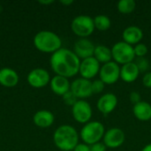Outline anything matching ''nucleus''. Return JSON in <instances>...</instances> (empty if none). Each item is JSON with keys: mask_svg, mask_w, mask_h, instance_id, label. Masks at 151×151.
Here are the masks:
<instances>
[{"mask_svg": "<svg viewBox=\"0 0 151 151\" xmlns=\"http://www.w3.org/2000/svg\"><path fill=\"white\" fill-rule=\"evenodd\" d=\"M105 134V128L104 124L99 121H89L85 124L81 130L80 137L83 143H86L89 146L100 142Z\"/></svg>", "mask_w": 151, "mask_h": 151, "instance_id": "20e7f679", "label": "nucleus"}, {"mask_svg": "<svg viewBox=\"0 0 151 151\" xmlns=\"http://www.w3.org/2000/svg\"><path fill=\"white\" fill-rule=\"evenodd\" d=\"M71 29L80 38H88L96 29L94 19L85 14L78 15L72 20Z\"/></svg>", "mask_w": 151, "mask_h": 151, "instance_id": "39448f33", "label": "nucleus"}, {"mask_svg": "<svg viewBox=\"0 0 151 151\" xmlns=\"http://www.w3.org/2000/svg\"><path fill=\"white\" fill-rule=\"evenodd\" d=\"M112 59L117 64L125 65L127 63L134 62L135 59V54L134 47L124 41L116 42L111 48Z\"/></svg>", "mask_w": 151, "mask_h": 151, "instance_id": "423d86ee", "label": "nucleus"}, {"mask_svg": "<svg viewBox=\"0 0 151 151\" xmlns=\"http://www.w3.org/2000/svg\"><path fill=\"white\" fill-rule=\"evenodd\" d=\"M94 58L100 63V64H106L112 59L111 49L105 45H97L96 46Z\"/></svg>", "mask_w": 151, "mask_h": 151, "instance_id": "412c9836", "label": "nucleus"}, {"mask_svg": "<svg viewBox=\"0 0 151 151\" xmlns=\"http://www.w3.org/2000/svg\"><path fill=\"white\" fill-rule=\"evenodd\" d=\"M134 117L140 121H149L151 119V104L148 102L141 101L133 107Z\"/></svg>", "mask_w": 151, "mask_h": 151, "instance_id": "aec40b11", "label": "nucleus"}, {"mask_svg": "<svg viewBox=\"0 0 151 151\" xmlns=\"http://www.w3.org/2000/svg\"><path fill=\"white\" fill-rule=\"evenodd\" d=\"M73 151H90V146L86 143H78Z\"/></svg>", "mask_w": 151, "mask_h": 151, "instance_id": "7c9ffc66", "label": "nucleus"}, {"mask_svg": "<svg viewBox=\"0 0 151 151\" xmlns=\"http://www.w3.org/2000/svg\"><path fill=\"white\" fill-rule=\"evenodd\" d=\"M80 134L77 130L70 125L59 126L54 132L53 142L56 147L61 151H73L79 143Z\"/></svg>", "mask_w": 151, "mask_h": 151, "instance_id": "f03ea898", "label": "nucleus"}, {"mask_svg": "<svg viewBox=\"0 0 151 151\" xmlns=\"http://www.w3.org/2000/svg\"><path fill=\"white\" fill-rule=\"evenodd\" d=\"M134 50L135 58H144L147 55L149 50L146 44L140 42L134 47Z\"/></svg>", "mask_w": 151, "mask_h": 151, "instance_id": "393cba45", "label": "nucleus"}, {"mask_svg": "<svg viewBox=\"0 0 151 151\" xmlns=\"http://www.w3.org/2000/svg\"><path fill=\"white\" fill-rule=\"evenodd\" d=\"M28 84L35 88H42L46 87L50 82V75L46 69L35 68L27 74Z\"/></svg>", "mask_w": 151, "mask_h": 151, "instance_id": "9d476101", "label": "nucleus"}, {"mask_svg": "<svg viewBox=\"0 0 151 151\" xmlns=\"http://www.w3.org/2000/svg\"><path fill=\"white\" fill-rule=\"evenodd\" d=\"M60 3L62 4H64V5H70V4H72L73 3V0H61L60 1Z\"/></svg>", "mask_w": 151, "mask_h": 151, "instance_id": "2f4dec72", "label": "nucleus"}, {"mask_svg": "<svg viewBox=\"0 0 151 151\" xmlns=\"http://www.w3.org/2000/svg\"><path fill=\"white\" fill-rule=\"evenodd\" d=\"M94 24L96 29L99 31H107L111 26V21L108 16L104 14H99L94 18Z\"/></svg>", "mask_w": 151, "mask_h": 151, "instance_id": "4be33fe9", "label": "nucleus"}, {"mask_svg": "<svg viewBox=\"0 0 151 151\" xmlns=\"http://www.w3.org/2000/svg\"><path fill=\"white\" fill-rule=\"evenodd\" d=\"M118 105V97L113 93L104 94L97 101V110L104 115H109L111 113Z\"/></svg>", "mask_w": 151, "mask_h": 151, "instance_id": "4468645a", "label": "nucleus"}, {"mask_svg": "<svg viewBox=\"0 0 151 151\" xmlns=\"http://www.w3.org/2000/svg\"><path fill=\"white\" fill-rule=\"evenodd\" d=\"M34 45L41 52L53 54L62 48V41L56 33L42 30L35 35Z\"/></svg>", "mask_w": 151, "mask_h": 151, "instance_id": "7ed1b4c3", "label": "nucleus"}, {"mask_svg": "<svg viewBox=\"0 0 151 151\" xmlns=\"http://www.w3.org/2000/svg\"><path fill=\"white\" fill-rule=\"evenodd\" d=\"M70 90L79 100H84L93 95L92 81L84 78L75 79L71 82Z\"/></svg>", "mask_w": 151, "mask_h": 151, "instance_id": "1a4fd4ad", "label": "nucleus"}, {"mask_svg": "<svg viewBox=\"0 0 151 151\" xmlns=\"http://www.w3.org/2000/svg\"><path fill=\"white\" fill-rule=\"evenodd\" d=\"M142 84L144 85V87L151 88V72H148L143 75Z\"/></svg>", "mask_w": 151, "mask_h": 151, "instance_id": "c756f323", "label": "nucleus"}, {"mask_svg": "<svg viewBox=\"0 0 151 151\" xmlns=\"http://www.w3.org/2000/svg\"><path fill=\"white\" fill-rule=\"evenodd\" d=\"M142 151H151V143L147 144L146 146H144L143 149L142 150Z\"/></svg>", "mask_w": 151, "mask_h": 151, "instance_id": "72a5a7b5", "label": "nucleus"}, {"mask_svg": "<svg viewBox=\"0 0 151 151\" xmlns=\"http://www.w3.org/2000/svg\"><path fill=\"white\" fill-rule=\"evenodd\" d=\"M140 71L134 62L127 63L120 67V79L127 82L132 83L139 77Z\"/></svg>", "mask_w": 151, "mask_h": 151, "instance_id": "a211bd4d", "label": "nucleus"}, {"mask_svg": "<svg viewBox=\"0 0 151 151\" xmlns=\"http://www.w3.org/2000/svg\"><path fill=\"white\" fill-rule=\"evenodd\" d=\"M93 114L90 104L86 100H78L72 107V115L80 124H87L91 120Z\"/></svg>", "mask_w": 151, "mask_h": 151, "instance_id": "6e6552de", "label": "nucleus"}, {"mask_svg": "<svg viewBox=\"0 0 151 151\" xmlns=\"http://www.w3.org/2000/svg\"><path fill=\"white\" fill-rule=\"evenodd\" d=\"M134 62L137 65L140 73H148V71L150 67V64L145 57L144 58H136Z\"/></svg>", "mask_w": 151, "mask_h": 151, "instance_id": "b1692460", "label": "nucleus"}, {"mask_svg": "<svg viewBox=\"0 0 151 151\" xmlns=\"http://www.w3.org/2000/svg\"><path fill=\"white\" fill-rule=\"evenodd\" d=\"M50 86V89L54 94L63 96L65 93L70 91L71 83L67 78L59 75H55L51 78Z\"/></svg>", "mask_w": 151, "mask_h": 151, "instance_id": "2eb2a0df", "label": "nucleus"}, {"mask_svg": "<svg viewBox=\"0 0 151 151\" xmlns=\"http://www.w3.org/2000/svg\"><path fill=\"white\" fill-rule=\"evenodd\" d=\"M19 83L17 72L9 67L0 69V84L5 88H13Z\"/></svg>", "mask_w": 151, "mask_h": 151, "instance_id": "6ab92c4d", "label": "nucleus"}, {"mask_svg": "<svg viewBox=\"0 0 151 151\" xmlns=\"http://www.w3.org/2000/svg\"><path fill=\"white\" fill-rule=\"evenodd\" d=\"M62 97H63V101H64L65 104H66V105H68V106H71V107H73V106L74 105V104L79 100V99L71 92V90L68 91L67 93H65Z\"/></svg>", "mask_w": 151, "mask_h": 151, "instance_id": "a878e982", "label": "nucleus"}, {"mask_svg": "<svg viewBox=\"0 0 151 151\" xmlns=\"http://www.w3.org/2000/svg\"><path fill=\"white\" fill-rule=\"evenodd\" d=\"M95 49V44L88 38H80L73 45V52L81 60L94 57Z\"/></svg>", "mask_w": 151, "mask_h": 151, "instance_id": "ddd939ff", "label": "nucleus"}, {"mask_svg": "<svg viewBox=\"0 0 151 151\" xmlns=\"http://www.w3.org/2000/svg\"><path fill=\"white\" fill-rule=\"evenodd\" d=\"M52 3H54L53 0H45V1L42 0V1H39V4H50Z\"/></svg>", "mask_w": 151, "mask_h": 151, "instance_id": "473e14b6", "label": "nucleus"}, {"mask_svg": "<svg viewBox=\"0 0 151 151\" xmlns=\"http://www.w3.org/2000/svg\"><path fill=\"white\" fill-rule=\"evenodd\" d=\"M106 150H107V147L102 142L95 143L90 146V151H106Z\"/></svg>", "mask_w": 151, "mask_h": 151, "instance_id": "c85d7f7f", "label": "nucleus"}, {"mask_svg": "<svg viewBox=\"0 0 151 151\" xmlns=\"http://www.w3.org/2000/svg\"><path fill=\"white\" fill-rule=\"evenodd\" d=\"M122 37L125 42L133 46L140 43L143 38V32L137 26H129L124 29Z\"/></svg>", "mask_w": 151, "mask_h": 151, "instance_id": "dca6fc26", "label": "nucleus"}, {"mask_svg": "<svg viewBox=\"0 0 151 151\" xmlns=\"http://www.w3.org/2000/svg\"><path fill=\"white\" fill-rule=\"evenodd\" d=\"M136 7V3L134 0H120L117 4L118 11L122 14L132 13Z\"/></svg>", "mask_w": 151, "mask_h": 151, "instance_id": "5701e85b", "label": "nucleus"}, {"mask_svg": "<svg viewBox=\"0 0 151 151\" xmlns=\"http://www.w3.org/2000/svg\"><path fill=\"white\" fill-rule=\"evenodd\" d=\"M129 99H130V101L134 104H134H138V103H140L142 100V96H141V95H140V93L139 92H136V91H133V92H131L130 93V95H129Z\"/></svg>", "mask_w": 151, "mask_h": 151, "instance_id": "cd10ccee", "label": "nucleus"}, {"mask_svg": "<svg viewBox=\"0 0 151 151\" xmlns=\"http://www.w3.org/2000/svg\"><path fill=\"white\" fill-rule=\"evenodd\" d=\"M126 140L124 131L119 127H111L105 131L103 138L104 145L109 149H117L123 145Z\"/></svg>", "mask_w": 151, "mask_h": 151, "instance_id": "9b49d317", "label": "nucleus"}, {"mask_svg": "<svg viewBox=\"0 0 151 151\" xmlns=\"http://www.w3.org/2000/svg\"><path fill=\"white\" fill-rule=\"evenodd\" d=\"M99 79L105 85H112L120 79V66L114 61H110L101 65Z\"/></svg>", "mask_w": 151, "mask_h": 151, "instance_id": "0eeeda50", "label": "nucleus"}, {"mask_svg": "<svg viewBox=\"0 0 151 151\" xmlns=\"http://www.w3.org/2000/svg\"><path fill=\"white\" fill-rule=\"evenodd\" d=\"M50 63L56 75L68 79L79 73L81 59L75 55L73 50L61 48L51 55Z\"/></svg>", "mask_w": 151, "mask_h": 151, "instance_id": "f257e3e1", "label": "nucleus"}, {"mask_svg": "<svg viewBox=\"0 0 151 151\" xmlns=\"http://www.w3.org/2000/svg\"><path fill=\"white\" fill-rule=\"evenodd\" d=\"M54 114L48 110H40L36 111L33 117V121L35 125L41 128L50 127L54 123Z\"/></svg>", "mask_w": 151, "mask_h": 151, "instance_id": "f3484780", "label": "nucleus"}, {"mask_svg": "<svg viewBox=\"0 0 151 151\" xmlns=\"http://www.w3.org/2000/svg\"><path fill=\"white\" fill-rule=\"evenodd\" d=\"M100 68L101 64L94 57H91L81 61L79 73L81 74V78L90 81L99 73Z\"/></svg>", "mask_w": 151, "mask_h": 151, "instance_id": "f8f14e48", "label": "nucleus"}, {"mask_svg": "<svg viewBox=\"0 0 151 151\" xmlns=\"http://www.w3.org/2000/svg\"><path fill=\"white\" fill-rule=\"evenodd\" d=\"M105 84L99 79L92 81V92L93 94H100L104 91Z\"/></svg>", "mask_w": 151, "mask_h": 151, "instance_id": "bb28decb", "label": "nucleus"}]
</instances>
